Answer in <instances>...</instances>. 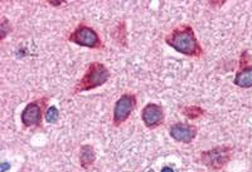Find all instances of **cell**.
Segmentation results:
<instances>
[{"mask_svg":"<svg viewBox=\"0 0 252 172\" xmlns=\"http://www.w3.org/2000/svg\"><path fill=\"white\" fill-rule=\"evenodd\" d=\"M166 44L188 57H201L203 49L198 43L194 30L190 25H182L165 37Z\"/></svg>","mask_w":252,"mask_h":172,"instance_id":"cell-1","label":"cell"},{"mask_svg":"<svg viewBox=\"0 0 252 172\" xmlns=\"http://www.w3.org/2000/svg\"><path fill=\"white\" fill-rule=\"evenodd\" d=\"M49 4H51V5L58 6V5H62L63 1H49Z\"/></svg>","mask_w":252,"mask_h":172,"instance_id":"cell-16","label":"cell"},{"mask_svg":"<svg viewBox=\"0 0 252 172\" xmlns=\"http://www.w3.org/2000/svg\"><path fill=\"white\" fill-rule=\"evenodd\" d=\"M203 109L199 108V107L197 106H192V107H186V108L183 109V113L184 116H186L188 120H195V118L201 117L202 115H203Z\"/></svg>","mask_w":252,"mask_h":172,"instance_id":"cell-11","label":"cell"},{"mask_svg":"<svg viewBox=\"0 0 252 172\" xmlns=\"http://www.w3.org/2000/svg\"><path fill=\"white\" fill-rule=\"evenodd\" d=\"M233 83L241 88H251L252 87V66H246L240 69L236 74Z\"/></svg>","mask_w":252,"mask_h":172,"instance_id":"cell-9","label":"cell"},{"mask_svg":"<svg viewBox=\"0 0 252 172\" xmlns=\"http://www.w3.org/2000/svg\"><path fill=\"white\" fill-rule=\"evenodd\" d=\"M141 118L148 128H157L163 123L164 121L163 108L155 103L146 104L141 112Z\"/></svg>","mask_w":252,"mask_h":172,"instance_id":"cell-6","label":"cell"},{"mask_svg":"<svg viewBox=\"0 0 252 172\" xmlns=\"http://www.w3.org/2000/svg\"><path fill=\"white\" fill-rule=\"evenodd\" d=\"M136 107V97L134 95H124L118 99L114 108V123L118 126L130 117Z\"/></svg>","mask_w":252,"mask_h":172,"instance_id":"cell-5","label":"cell"},{"mask_svg":"<svg viewBox=\"0 0 252 172\" xmlns=\"http://www.w3.org/2000/svg\"><path fill=\"white\" fill-rule=\"evenodd\" d=\"M231 152L232 149L229 147L222 146L216 147L209 151H204L201 153V160L207 167L212 170H220L223 166H226L227 162L231 158Z\"/></svg>","mask_w":252,"mask_h":172,"instance_id":"cell-4","label":"cell"},{"mask_svg":"<svg viewBox=\"0 0 252 172\" xmlns=\"http://www.w3.org/2000/svg\"><path fill=\"white\" fill-rule=\"evenodd\" d=\"M69 42L76 43L78 46L87 47V48H101L102 43H101L98 34L94 32V29L90 28L86 24H80L73 32L69 34L68 37Z\"/></svg>","mask_w":252,"mask_h":172,"instance_id":"cell-3","label":"cell"},{"mask_svg":"<svg viewBox=\"0 0 252 172\" xmlns=\"http://www.w3.org/2000/svg\"><path fill=\"white\" fill-rule=\"evenodd\" d=\"M169 135L173 140L183 144H189L197 136V128L193 124L175 123L169 128Z\"/></svg>","mask_w":252,"mask_h":172,"instance_id":"cell-8","label":"cell"},{"mask_svg":"<svg viewBox=\"0 0 252 172\" xmlns=\"http://www.w3.org/2000/svg\"><path fill=\"white\" fill-rule=\"evenodd\" d=\"M109 77V69L103 66L102 63L94 62V63L90 64L85 75H83L82 79L76 84L73 91H75V93H81L90 91V89L97 88V87H101L106 83Z\"/></svg>","mask_w":252,"mask_h":172,"instance_id":"cell-2","label":"cell"},{"mask_svg":"<svg viewBox=\"0 0 252 172\" xmlns=\"http://www.w3.org/2000/svg\"><path fill=\"white\" fill-rule=\"evenodd\" d=\"M161 172H174V170H173L172 167L165 166V167H163V169H161Z\"/></svg>","mask_w":252,"mask_h":172,"instance_id":"cell-15","label":"cell"},{"mask_svg":"<svg viewBox=\"0 0 252 172\" xmlns=\"http://www.w3.org/2000/svg\"><path fill=\"white\" fill-rule=\"evenodd\" d=\"M40 100H34L27 104L26 108L22 112V123L26 127H34L39 126L42 122V109L43 104L39 103Z\"/></svg>","mask_w":252,"mask_h":172,"instance_id":"cell-7","label":"cell"},{"mask_svg":"<svg viewBox=\"0 0 252 172\" xmlns=\"http://www.w3.org/2000/svg\"><path fill=\"white\" fill-rule=\"evenodd\" d=\"M60 118V112L55 106H52L51 108H48V111L46 112V121L48 123H56Z\"/></svg>","mask_w":252,"mask_h":172,"instance_id":"cell-12","label":"cell"},{"mask_svg":"<svg viewBox=\"0 0 252 172\" xmlns=\"http://www.w3.org/2000/svg\"><path fill=\"white\" fill-rule=\"evenodd\" d=\"M6 24H8V20H6L5 18H3V22H1V39H4V38H5V34L8 33Z\"/></svg>","mask_w":252,"mask_h":172,"instance_id":"cell-13","label":"cell"},{"mask_svg":"<svg viewBox=\"0 0 252 172\" xmlns=\"http://www.w3.org/2000/svg\"><path fill=\"white\" fill-rule=\"evenodd\" d=\"M80 152L81 166H82L83 169H89V167H91L94 162V158H96L94 147L90 146V145H85V146L81 147Z\"/></svg>","mask_w":252,"mask_h":172,"instance_id":"cell-10","label":"cell"},{"mask_svg":"<svg viewBox=\"0 0 252 172\" xmlns=\"http://www.w3.org/2000/svg\"><path fill=\"white\" fill-rule=\"evenodd\" d=\"M9 169H10V165L6 164V162H1V172H5Z\"/></svg>","mask_w":252,"mask_h":172,"instance_id":"cell-14","label":"cell"}]
</instances>
